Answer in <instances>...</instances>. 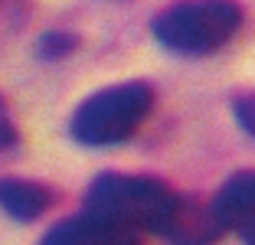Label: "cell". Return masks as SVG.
Segmentation results:
<instances>
[{
	"label": "cell",
	"instance_id": "1",
	"mask_svg": "<svg viewBox=\"0 0 255 245\" xmlns=\"http://www.w3.org/2000/svg\"><path fill=\"white\" fill-rule=\"evenodd\" d=\"M180 196L154 177L134 173H102L85 190L82 209L108 226L118 242H137L141 236L173 239L177 219L183 213Z\"/></svg>",
	"mask_w": 255,
	"mask_h": 245
},
{
	"label": "cell",
	"instance_id": "2",
	"mask_svg": "<svg viewBox=\"0 0 255 245\" xmlns=\"http://www.w3.org/2000/svg\"><path fill=\"white\" fill-rule=\"evenodd\" d=\"M242 26L236 0H177L160 10L150 33L167 52L177 56H210L223 49Z\"/></svg>",
	"mask_w": 255,
	"mask_h": 245
},
{
	"label": "cell",
	"instance_id": "3",
	"mask_svg": "<svg viewBox=\"0 0 255 245\" xmlns=\"http://www.w3.org/2000/svg\"><path fill=\"white\" fill-rule=\"evenodd\" d=\"M154 92L144 82H121L89 95L69 121V137L82 147H115L125 144L147 121Z\"/></svg>",
	"mask_w": 255,
	"mask_h": 245
},
{
	"label": "cell",
	"instance_id": "4",
	"mask_svg": "<svg viewBox=\"0 0 255 245\" xmlns=\"http://www.w3.org/2000/svg\"><path fill=\"white\" fill-rule=\"evenodd\" d=\"M213 216L223 232H233L242 242H255V173L242 170L219 186L213 200Z\"/></svg>",
	"mask_w": 255,
	"mask_h": 245
},
{
	"label": "cell",
	"instance_id": "5",
	"mask_svg": "<svg viewBox=\"0 0 255 245\" xmlns=\"http://www.w3.org/2000/svg\"><path fill=\"white\" fill-rule=\"evenodd\" d=\"M56 203V190L39 180L3 177L0 180V213H7L16 223H36Z\"/></svg>",
	"mask_w": 255,
	"mask_h": 245
},
{
	"label": "cell",
	"instance_id": "6",
	"mask_svg": "<svg viewBox=\"0 0 255 245\" xmlns=\"http://www.w3.org/2000/svg\"><path fill=\"white\" fill-rule=\"evenodd\" d=\"M75 49H79V36H75V33H66V30H49V33H43L39 43H36L39 59H46V62L66 59Z\"/></svg>",
	"mask_w": 255,
	"mask_h": 245
},
{
	"label": "cell",
	"instance_id": "7",
	"mask_svg": "<svg viewBox=\"0 0 255 245\" xmlns=\"http://www.w3.org/2000/svg\"><path fill=\"white\" fill-rule=\"evenodd\" d=\"M233 112H236V121L255 137V95H239L233 102Z\"/></svg>",
	"mask_w": 255,
	"mask_h": 245
}]
</instances>
